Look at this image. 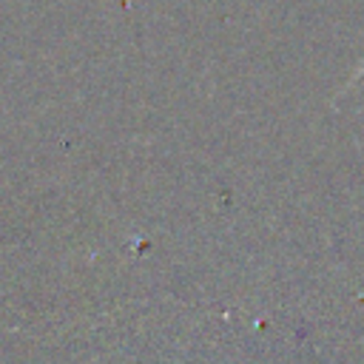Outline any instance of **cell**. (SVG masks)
<instances>
[{
  "label": "cell",
  "instance_id": "cell-1",
  "mask_svg": "<svg viewBox=\"0 0 364 364\" xmlns=\"http://www.w3.org/2000/svg\"><path fill=\"white\" fill-rule=\"evenodd\" d=\"M361 74H364V65H361V68H358V71H355V74H353V80H358V77H361Z\"/></svg>",
  "mask_w": 364,
  "mask_h": 364
}]
</instances>
